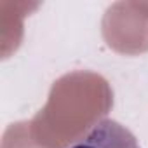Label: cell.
<instances>
[{
  "label": "cell",
  "mask_w": 148,
  "mask_h": 148,
  "mask_svg": "<svg viewBox=\"0 0 148 148\" xmlns=\"http://www.w3.org/2000/svg\"><path fill=\"white\" fill-rule=\"evenodd\" d=\"M70 148H141L136 136L112 119L96 122L86 136H82Z\"/></svg>",
  "instance_id": "obj_1"
}]
</instances>
